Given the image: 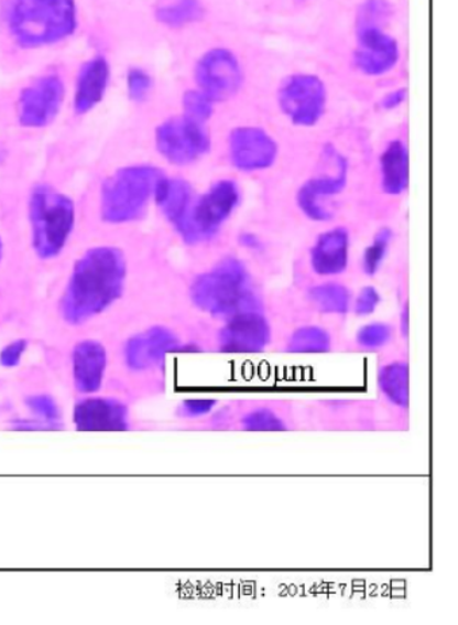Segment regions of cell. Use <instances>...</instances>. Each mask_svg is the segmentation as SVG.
Segmentation results:
<instances>
[{
  "mask_svg": "<svg viewBox=\"0 0 458 625\" xmlns=\"http://www.w3.org/2000/svg\"><path fill=\"white\" fill-rule=\"evenodd\" d=\"M155 144L159 153L176 166L199 161L210 151V136L204 123L173 117L156 128Z\"/></svg>",
  "mask_w": 458,
  "mask_h": 625,
  "instance_id": "12",
  "label": "cell"
},
{
  "mask_svg": "<svg viewBox=\"0 0 458 625\" xmlns=\"http://www.w3.org/2000/svg\"><path fill=\"white\" fill-rule=\"evenodd\" d=\"M277 101L282 115L293 126L313 128L326 115L328 93L325 82L315 74L295 73L281 82Z\"/></svg>",
  "mask_w": 458,
  "mask_h": 625,
  "instance_id": "11",
  "label": "cell"
},
{
  "mask_svg": "<svg viewBox=\"0 0 458 625\" xmlns=\"http://www.w3.org/2000/svg\"><path fill=\"white\" fill-rule=\"evenodd\" d=\"M239 203L240 191L233 181L217 182L194 202L184 226L178 229L181 237L190 245L214 238Z\"/></svg>",
  "mask_w": 458,
  "mask_h": 625,
  "instance_id": "10",
  "label": "cell"
},
{
  "mask_svg": "<svg viewBox=\"0 0 458 625\" xmlns=\"http://www.w3.org/2000/svg\"><path fill=\"white\" fill-rule=\"evenodd\" d=\"M70 424L78 432H139L154 430L156 422L141 420L128 400L115 395H87L75 400Z\"/></svg>",
  "mask_w": 458,
  "mask_h": 625,
  "instance_id": "8",
  "label": "cell"
},
{
  "mask_svg": "<svg viewBox=\"0 0 458 625\" xmlns=\"http://www.w3.org/2000/svg\"><path fill=\"white\" fill-rule=\"evenodd\" d=\"M28 349L26 340H17L10 342L8 346H4L2 352H0V365L3 368H15L20 365L23 355Z\"/></svg>",
  "mask_w": 458,
  "mask_h": 625,
  "instance_id": "35",
  "label": "cell"
},
{
  "mask_svg": "<svg viewBox=\"0 0 458 625\" xmlns=\"http://www.w3.org/2000/svg\"><path fill=\"white\" fill-rule=\"evenodd\" d=\"M392 8L386 0H366L358 9L357 28L378 26L385 28L391 20Z\"/></svg>",
  "mask_w": 458,
  "mask_h": 625,
  "instance_id": "32",
  "label": "cell"
},
{
  "mask_svg": "<svg viewBox=\"0 0 458 625\" xmlns=\"http://www.w3.org/2000/svg\"><path fill=\"white\" fill-rule=\"evenodd\" d=\"M2 257H3V241L2 239H0V262H2Z\"/></svg>",
  "mask_w": 458,
  "mask_h": 625,
  "instance_id": "39",
  "label": "cell"
},
{
  "mask_svg": "<svg viewBox=\"0 0 458 625\" xmlns=\"http://www.w3.org/2000/svg\"><path fill=\"white\" fill-rule=\"evenodd\" d=\"M405 99H407V88H396V90L388 93L386 96L381 99V108L385 110H395L401 108V106L405 103Z\"/></svg>",
  "mask_w": 458,
  "mask_h": 625,
  "instance_id": "36",
  "label": "cell"
},
{
  "mask_svg": "<svg viewBox=\"0 0 458 625\" xmlns=\"http://www.w3.org/2000/svg\"><path fill=\"white\" fill-rule=\"evenodd\" d=\"M381 303V294L374 287L361 289L355 302V311L358 316H369L374 314Z\"/></svg>",
  "mask_w": 458,
  "mask_h": 625,
  "instance_id": "34",
  "label": "cell"
},
{
  "mask_svg": "<svg viewBox=\"0 0 458 625\" xmlns=\"http://www.w3.org/2000/svg\"><path fill=\"white\" fill-rule=\"evenodd\" d=\"M229 158L244 173L268 170L279 157V144L260 127H238L228 138Z\"/></svg>",
  "mask_w": 458,
  "mask_h": 625,
  "instance_id": "18",
  "label": "cell"
},
{
  "mask_svg": "<svg viewBox=\"0 0 458 625\" xmlns=\"http://www.w3.org/2000/svg\"><path fill=\"white\" fill-rule=\"evenodd\" d=\"M108 351L101 341L84 340L74 346L70 355V374L78 398L101 392L108 373Z\"/></svg>",
  "mask_w": 458,
  "mask_h": 625,
  "instance_id": "19",
  "label": "cell"
},
{
  "mask_svg": "<svg viewBox=\"0 0 458 625\" xmlns=\"http://www.w3.org/2000/svg\"><path fill=\"white\" fill-rule=\"evenodd\" d=\"M182 109L187 119L204 123L214 116L215 103L201 90H187L182 97Z\"/></svg>",
  "mask_w": 458,
  "mask_h": 625,
  "instance_id": "31",
  "label": "cell"
},
{
  "mask_svg": "<svg viewBox=\"0 0 458 625\" xmlns=\"http://www.w3.org/2000/svg\"><path fill=\"white\" fill-rule=\"evenodd\" d=\"M127 262L116 247L88 250L75 263L61 303V314L69 326L101 315L121 298L126 284Z\"/></svg>",
  "mask_w": 458,
  "mask_h": 625,
  "instance_id": "1",
  "label": "cell"
},
{
  "mask_svg": "<svg viewBox=\"0 0 458 625\" xmlns=\"http://www.w3.org/2000/svg\"><path fill=\"white\" fill-rule=\"evenodd\" d=\"M161 169L139 164L123 168L105 181L101 215L106 223L122 224L144 215L162 176Z\"/></svg>",
  "mask_w": 458,
  "mask_h": 625,
  "instance_id": "6",
  "label": "cell"
},
{
  "mask_svg": "<svg viewBox=\"0 0 458 625\" xmlns=\"http://www.w3.org/2000/svg\"><path fill=\"white\" fill-rule=\"evenodd\" d=\"M397 333L401 335L403 341H408L410 338V306L407 303L403 305L401 315H399V327Z\"/></svg>",
  "mask_w": 458,
  "mask_h": 625,
  "instance_id": "37",
  "label": "cell"
},
{
  "mask_svg": "<svg viewBox=\"0 0 458 625\" xmlns=\"http://www.w3.org/2000/svg\"><path fill=\"white\" fill-rule=\"evenodd\" d=\"M240 241H242V245L244 247H247V249H260L261 247V241L260 239H258L255 237L254 234H244L242 235V238H240Z\"/></svg>",
  "mask_w": 458,
  "mask_h": 625,
  "instance_id": "38",
  "label": "cell"
},
{
  "mask_svg": "<svg viewBox=\"0 0 458 625\" xmlns=\"http://www.w3.org/2000/svg\"><path fill=\"white\" fill-rule=\"evenodd\" d=\"M205 8L201 0H157L155 18L161 25L184 29L203 21Z\"/></svg>",
  "mask_w": 458,
  "mask_h": 625,
  "instance_id": "26",
  "label": "cell"
},
{
  "mask_svg": "<svg viewBox=\"0 0 458 625\" xmlns=\"http://www.w3.org/2000/svg\"><path fill=\"white\" fill-rule=\"evenodd\" d=\"M187 342H182L174 330L154 326L133 334L123 345V364L134 375L163 370L168 355L184 353Z\"/></svg>",
  "mask_w": 458,
  "mask_h": 625,
  "instance_id": "13",
  "label": "cell"
},
{
  "mask_svg": "<svg viewBox=\"0 0 458 625\" xmlns=\"http://www.w3.org/2000/svg\"><path fill=\"white\" fill-rule=\"evenodd\" d=\"M29 219L35 254L43 259L56 258L74 229V202L50 186L35 187L29 202Z\"/></svg>",
  "mask_w": 458,
  "mask_h": 625,
  "instance_id": "7",
  "label": "cell"
},
{
  "mask_svg": "<svg viewBox=\"0 0 458 625\" xmlns=\"http://www.w3.org/2000/svg\"><path fill=\"white\" fill-rule=\"evenodd\" d=\"M350 235L342 227L320 234L310 250V267L323 277L338 276L348 269Z\"/></svg>",
  "mask_w": 458,
  "mask_h": 625,
  "instance_id": "21",
  "label": "cell"
},
{
  "mask_svg": "<svg viewBox=\"0 0 458 625\" xmlns=\"http://www.w3.org/2000/svg\"><path fill=\"white\" fill-rule=\"evenodd\" d=\"M395 337L396 328L392 324L372 322L358 330L355 337V346L360 352H381L391 346Z\"/></svg>",
  "mask_w": 458,
  "mask_h": 625,
  "instance_id": "28",
  "label": "cell"
},
{
  "mask_svg": "<svg viewBox=\"0 0 458 625\" xmlns=\"http://www.w3.org/2000/svg\"><path fill=\"white\" fill-rule=\"evenodd\" d=\"M243 68L239 58L227 49H211L204 53L194 68L198 90L211 101L225 103L237 96L243 85Z\"/></svg>",
  "mask_w": 458,
  "mask_h": 625,
  "instance_id": "14",
  "label": "cell"
},
{
  "mask_svg": "<svg viewBox=\"0 0 458 625\" xmlns=\"http://www.w3.org/2000/svg\"><path fill=\"white\" fill-rule=\"evenodd\" d=\"M66 87L61 76L44 75L23 88L18 99V120L25 128H44L61 111Z\"/></svg>",
  "mask_w": 458,
  "mask_h": 625,
  "instance_id": "17",
  "label": "cell"
},
{
  "mask_svg": "<svg viewBox=\"0 0 458 625\" xmlns=\"http://www.w3.org/2000/svg\"><path fill=\"white\" fill-rule=\"evenodd\" d=\"M392 241L390 228H381L362 257V268L368 276H374L383 267L388 250Z\"/></svg>",
  "mask_w": 458,
  "mask_h": 625,
  "instance_id": "30",
  "label": "cell"
},
{
  "mask_svg": "<svg viewBox=\"0 0 458 625\" xmlns=\"http://www.w3.org/2000/svg\"><path fill=\"white\" fill-rule=\"evenodd\" d=\"M348 174L349 163L345 158L334 174H323L305 182L297 192V205L304 216L313 222L330 220L332 214L327 209L325 202L342 193L348 185Z\"/></svg>",
  "mask_w": 458,
  "mask_h": 625,
  "instance_id": "20",
  "label": "cell"
},
{
  "mask_svg": "<svg viewBox=\"0 0 458 625\" xmlns=\"http://www.w3.org/2000/svg\"><path fill=\"white\" fill-rule=\"evenodd\" d=\"M272 324L261 311L229 317L217 333V352L225 355H260L272 346Z\"/></svg>",
  "mask_w": 458,
  "mask_h": 625,
  "instance_id": "15",
  "label": "cell"
},
{
  "mask_svg": "<svg viewBox=\"0 0 458 625\" xmlns=\"http://www.w3.org/2000/svg\"><path fill=\"white\" fill-rule=\"evenodd\" d=\"M127 86L129 98L134 103L144 101L154 86L151 75L143 68L134 67L129 69L127 75Z\"/></svg>",
  "mask_w": 458,
  "mask_h": 625,
  "instance_id": "33",
  "label": "cell"
},
{
  "mask_svg": "<svg viewBox=\"0 0 458 625\" xmlns=\"http://www.w3.org/2000/svg\"><path fill=\"white\" fill-rule=\"evenodd\" d=\"M190 298L198 310L217 320L261 311L249 271L233 257L221 259L214 269L198 276L192 284Z\"/></svg>",
  "mask_w": 458,
  "mask_h": 625,
  "instance_id": "3",
  "label": "cell"
},
{
  "mask_svg": "<svg viewBox=\"0 0 458 625\" xmlns=\"http://www.w3.org/2000/svg\"><path fill=\"white\" fill-rule=\"evenodd\" d=\"M303 433H388L375 399L321 398L299 402Z\"/></svg>",
  "mask_w": 458,
  "mask_h": 625,
  "instance_id": "5",
  "label": "cell"
},
{
  "mask_svg": "<svg viewBox=\"0 0 458 625\" xmlns=\"http://www.w3.org/2000/svg\"><path fill=\"white\" fill-rule=\"evenodd\" d=\"M335 349L330 330L319 324H304L292 330L282 346L287 355H328Z\"/></svg>",
  "mask_w": 458,
  "mask_h": 625,
  "instance_id": "25",
  "label": "cell"
},
{
  "mask_svg": "<svg viewBox=\"0 0 458 625\" xmlns=\"http://www.w3.org/2000/svg\"><path fill=\"white\" fill-rule=\"evenodd\" d=\"M219 405L220 400L215 398H190L182 400V402L175 406L172 412L173 424H175L176 429L184 427V424L203 420V418L208 417Z\"/></svg>",
  "mask_w": 458,
  "mask_h": 625,
  "instance_id": "29",
  "label": "cell"
},
{
  "mask_svg": "<svg viewBox=\"0 0 458 625\" xmlns=\"http://www.w3.org/2000/svg\"><path fill=\"white\" fill-rule=\"evenodd\" d=\"M381 187L390 196H401L410 185V153L402 140H392L380 157Z\"/></svg>",
  "mask_w": 458,
  "mask_h": 625,
  "instance_id": "24",
  "label": "cell"
},
{
  "mask_svg": "<svg viewBox=\"0 0 458 625\" xmlns=\"http://www.w3.org/2000/svg\"><path fill=\"white\" fill-rule=\"evenodd\" d=\"M110 80V66L102 56L91 58L80 68L76 80L74 106L76 114L86 115L101 104Z\"/></svg>",
  "mask_w": 458,
  "mask_h": 625,
  "instance_id": "22",
  "label": "cell"
},
{
  "mask_svg": "<svg viewBox=\"0 0 458 625\" xmlns=\"http://www.w3.org/2000/svg\"><path fill=\"white\" fill-rule=\"evenodd\" d=\"M378 402L388 433H407L411 428V370L408 358L390 356L381 359L375 373Z\"/></svg>",
  "mask_w": 458,
  "mask_h": 625,
  "instance_id": "9",
  "label": "cell"
},
{
  "mask_svg": "<svg viewBox=\"0 0 458 625\" xmlns=\"http://www.w3.org/2000/svg\"><path fill=\"white\" fill-rule=\"evenodd\" d=\"M309 300L320 314L342 316L350 311L349 289L338 282H325L310 288Z\"/></svg>",
  "mask_w": 458,
  "mask_h": 625,
  "instance_id": "27",
  "label": "cell"
},
{
  "mask_svg": "<svg viewBox=\"0 0 458 625\" xmlns=\"http://www.w3.org/2000/svg\"><path fill=\"white\" fill-rule=\"evenodd\" d=\"M401 62V45L385 28H357L352 63L363 76L380 78L390 74Z\"/></svg>",
  "mask_w": 458,
  "mask_h": 625,
  "instance_id": "16",
  "label": "cell"
},
{
  "mask_svg": "<svg viewBox=\"0 0 458 625\" xmlns=\"http://www.w3.org/2000/svg\"><path fill=\"white\" fill-rule=\"evenodd\" d=\"M154 200L167 220L173 224L176 231L184 226L189 216L192 206L196 202L189 182L179 179H167L163 175L157 182Z\"/></svg>",
  "mask_w": 458,
  "mask_h": 625,
  "instance_id": "23",
  "label": "cell"
},
{
  "mask_svg": "<svg viewBox=\"0 0 458 625\" xmlns=\"http://www.w3.org/2000/svg\"><path fill=\"white\" fill-rule=\"evenodd\" d=\"M175 430L198 433H303L299 402L292 399L220 402L208 417Z\"/></svg>",
  "mask_w": 458,
  "mask_h": 625,
  "instance_id": "2",
  "label": "cell"
},
{
  "mask_svg": "<svg viewBox=\"0 0 458 625\" xmlns=\"http://www.w3.org/2000/svg\"><path fill=\"white\" fill-rule=\"evenodd\" d=\"M78 29L75 0H13L9 31L23 50L43 49L70 37Z\"/></svg>",
  "mask_w": 458,
  "mask_h": 625,
  "instance_id": "4",
  "label": "cell"
}]
</instances>
